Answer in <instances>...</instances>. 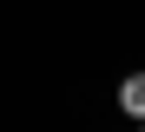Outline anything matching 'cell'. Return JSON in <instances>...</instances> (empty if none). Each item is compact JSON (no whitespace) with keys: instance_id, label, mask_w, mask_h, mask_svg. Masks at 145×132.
I'll use <instances>...</instances> for the list:
<instances>
[{"instance_id":"6da1fadb","label":"cell","mask_w":145,"mask_h":132,"mask_svg":"<svg viewBox=\"0 0 145 132\" xmlns=\"http://www.w3.org/2000/svg\"><path fill=\"white\" fill-rule=\"evenodd\" d=\"M119 106H125L132 119H145V73H132L125 86H119Z\"/></svg>"},{"instance_id":"7a4b0ae2","label":"cell","mask_w":145,"mask_h":132,"mask_svg":"<svg viewBox=\"0 0 145 132\" xmlns=\"http://www.w3.org/2000/svg\"><path fill=\"white\" fill-rule=\"evenodd\" d=\"M138 132H145V125H138Z\"/></svg>"}]
</instances>
